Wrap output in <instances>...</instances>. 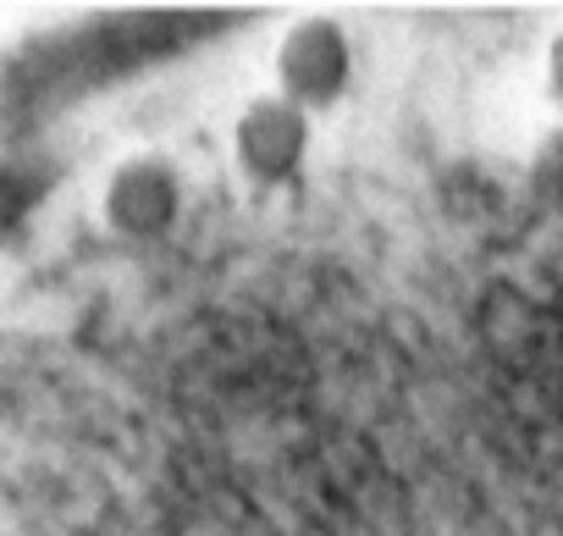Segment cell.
Masks as SVG:
<instances>
[{"instance_id": "6da1fadb", "label": "cell", "mask_w": 563, "mask_h": 536, "mask_svg": "<svg viewBox=\"0 0 563 536\" xmlns=\"http://www.w3.org/2000/svg\"><path fill=\"white\" fill-rule=\"evenodd\" d=\"M354 84V40L332 18H299L276 40V95L299 111H332Z\"/></svg>"}, {"instance_id": "277c9868", "label": "cell", "mask_w": 563, "mask_h": 536, "mask_svg": "<svg viewBox=\"0 0 563 536\" xmlns=\"http://www.w3.org/2000/svg\"><path fill=\"white\" fill-rule=\"evenodd\" d=\"M530 194H536L541 210L563 216V122H558V128L536 144V155H530Z\"/></svg>"}, {"instance_id": "3957f363", "label": "cell", "mask_w": 563, "mask_h": 536, "mask_svg": "<svg viewBox=\"0 0 563 536\" xmlns=\"http://www.w3.org/2000/svg\"><path fill=\"white\" fill-rule=\"evenodd\" d=\"M183 194H188V177L166 155H128L106 183V221L117 238L155 243L177 227Z\"/></svg>"}, {"instance_id": "5b68a950", "label": "cell", "mask_w": 563, "mask_h": 536, "mask_svg": "<svg viewBox=\"0 0 563 536\" xmlns=\"http://www.w3.org/2000/svg\"><path fill=\"white\" fill-rule=\"evenodd\" d=\"M51 188V172H45V161H34V155H12L7 166H0V232L12 227V194H29V199H40Z\"/></svg>"}, {"instance_id": "7a4b0ae2", "label": "cell", "mask_w": 563, "mask_h": 536, "mask_svg": "<svg viewBox=\"0 0 563 536\" xmlns=\"http://www.w3.org/2000/svg\"><path fill=\"white\" fill-rule=\"evenodd\" d=\"M316 144V122L310 111L288 106L282 95H260L243 106V117L232 122V161L254 188H282L294 183L310 161Z\"/></svg>"}, {"instance_id": "8992f818", "label": "cell", "mask_w": 563, "mask_h": 536, "mask_svg": "<svg viewBox=\"0 0 563 536\" xmlns=\"http://www.w3.org/2000/svg\"><path fill=\"white\" fill-rule=\"evenodd\" d=\"M547 95H552V106L563 111V29H558L552 45H547Z\"/></svg>"}]
</instances>
